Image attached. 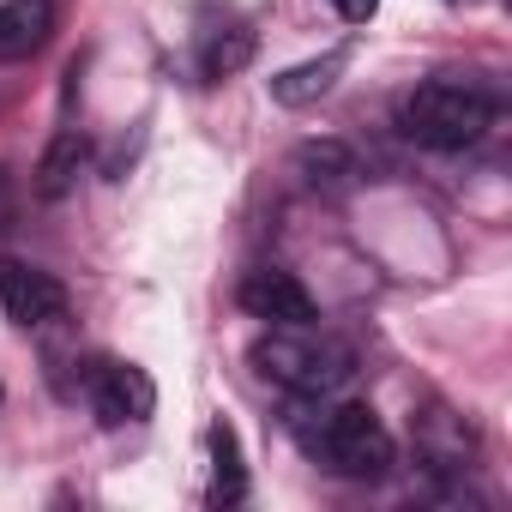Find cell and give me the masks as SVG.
Instances as JSON below:
<instances>
[{
  "instance_id": "6da1fadb",
  "label": "cell",
  "mask_w": 512,
  "mask_h": 512,
  "mask_svg": "<svg viewBox=\"0 0 512 512\" xmlns=\"http://www.w3.org/2000/svg\"><path fill=\"white\" fill-rule=\"evenodd\" d=\"M296 440L302 452L332 470V476H350V482H374L392 470V434L380 428V416L368 404H332V410H314L296 422Z\"/></svg>"
},
{
  "instance_id": "7a4b0ae2",
  "label": "cell",
  "mask_w": 512,
  "mask_h": 512,
  "mask_svg": "<svg viewBox=\"0 0 512 512\" xmlns=\"http://www.w3.org/2000/svg\"><path fill=\"white\" fill-rule=\"evenodd\" d=\"M253 362H260L266 380H278L302 398H332L356 374V350L344 338L320 332L314 320L308 326H272V338L253 344Z\"/></svg>"
},
{
  "instance_id": "3957f363",
  "label": "cell",
  "mask_w": 512,
  "mask_h": 512,
  "mask_svg": "<svg viewBox=\"0 0 512 512\" xmlns=\"http://www.w3.org/2000/svg\"><path fill=\"white\" fill-rule=\"evenodd\" d=\"M488 121H494V103L476 85H458V79L416 85L398 109V127L428 151H464L488 133Z\"/></svg>"
},
{
  "instance_id": "277c9868",
  "label": "cell",
  "mask_w": 512,
  "mask_h": 512,
  "mask_svg": "<svg viewBox=\"0 0 512 512\" xmlns=\"http://www.w3.org/2000/svg\"><path fill=\"white\" fill-rule=\"evenodd\" d=\"M241 308L253 320H266V326H308V320H320L308 284L296 272H278V266H260V272L241 278Z\"/></svg>"
},
{
  "instance_id": "5b68a950",
  "label": "cell",
  "mask_w": 512,
  "mask_h": 512,
  "mask_svg": "<svg viewBox=\"0 0 512 512\" xmlns=\"http://www.w3.org/2000/svg\"><path fill=\"white\" fill-rule=\"evenodd\" d=\"M0 308H7V320H19V326H49V320L67 314V290L43 266L0 260Z\"/></svg>"
},
{
  "instance_id": "8992f818",
  "label": "cell",
  "mask_w": 512,
  "mask_h": 512,
  "mask_svg": "<svg viewBox=\"0 0 512 512\" xmlns=\"http://www.w3.org/2000/svg\"><path fill=\"white\" fill-rule=\"evenodd\" d=\"M91 410H97L103 428L145 422V416L157 410V386H151L145 368H133V362H109V368H97V380H91Z\"/></svg>"
},
{
  "instance_id": "52a82bcc",
  "label": "cell",
  "mask_w": 512,
  "mask_h": 512,
  "mask_svg": "<svg viewBox=\"0 0 512 512\" xmlns=\"http://www.w3.org/2000/svg\"><path fill=\"white\" fill-rule=\"evenodd\" d=\"M49 37H55V7L49 0H7V7H0V61L37 55Z\"/></svg>"
},
{
  "instance_id": "ba28073f",
  "label": "cell",
  "mask_w": 512,
  "mask_h": 512,
  "mask_svg": "<svg viewBox=\"0 0 512 512\" xmlns=\"http://www.w3.org/2000/svg\"><path fill=\"white\" fill-rule=\"evenodd\" d=\"M350 67V55L344 49H332V55H320V61H302V67H290V73H278L272 79V97L284 103V109H302V103H314V97H326L332 85H338V73Z\"/></svg>"
},
{
  "instance_id": "9c48e42d",
  "label": "cell",
  "mask_w": 512,
  "mask_h": 512,
  "mask_svg": "<svg viewBox=\"0 0 512 512\" xmlns=\"http://www.w3.org/2000/svg\"><path fill=\"white\" fill-rule=\"evenodd\" d=\"M79 169H85V139H79L73 127H61L55 145H49L43 163H37V193H43V199H67L73 181H79Z\"/></svg>"
},
{
  "instance_id": "30bf717a",
  "label": "cell",
  "mask_w": 512,
  "mask_h": 512,
  "mask_svg": "<svg viewBox=\"0 0 512 512\" xmlns=\"http://www.w3.org/2000/svg\"><path fill=\"white\" fill-rule=\"evenodd\" d=\"M247 61H253V31L217 25V31L199 37V73H205V79H229V73H241Z\"/></svg>"
},
{
  "instance_id": "8fae6325",
  "label": "cell",
  "mask_w": 512,
  "mask_h": 512,
  "mask_svg": "<svg viewBox=\"0 0 512 512\" xmlns=\"http://www.w3.org/2000/svg\"><path fill=\"white\" fill-rule=\"evenodd\" d=\"M296 175H302L308 187H350V181L362 175V163H356L338 139H320V145H302V151H296Z\"/></svg>"
},
{
  "instance_id": "7c38bea8",
  "label": "cell",
  "mask_w": 512,
  "mask_h": 512,
  "mask_svg": "<svg viewBox=\"0 0 512 512\" xmlns=\"http://www.w3.org/2000/svg\"><path fill=\"white\" fill-rule=\"evenodd\" d=\"M241 494H247L241 446H235V428L217 422V428H211V506H235Z\"/></svg>"
},
{
  "instance_id": "4fadbf2b",
  "label": "cell",
  "mask_w": 512,
  "mask_h": 512,
  "mask_svg": "<svg viewBox=\"0 0 512 512\" xmlns=\"http://www.w3.org/2000/svg\"><path fill=\"white\" fill-rule=\"evenodd\" d=\"M332 7H338V13H344L350 25H368V19L380 13V0H332Z\"/></svg>"
},
{
  "instance_id": "5bb4252c",
  "label": "cell",
  "mask_w": 512,
  "mask_h": 512,
  "mask_svg": "<svg viewBox=\"0 0 512 512\" xmlns=\"http://www.w3.org/2000/svg\"><path fill=\"white\" fill-rule=\"evenodd\" d=\"M0 217H7V181H0Z\"/></svg>"
},
{
  "instance_id": "9a60e30c",
  "label": "cell",
  "mask_w": 512,
  "mask_h": 512,
  "mask_svg": "<svg viewBox=\"0 0 512 512\" xmlns=\"http://www.w3.org/2000/svg\"><path fill=\"white\" fill-rule=\"evenodd\" d=\"M452 7H458V0H452Z\"/></svg>"
}]
</instances>
